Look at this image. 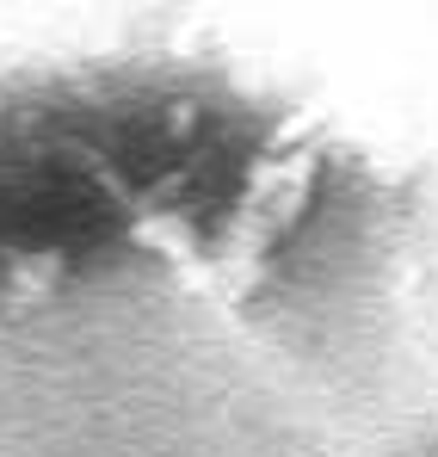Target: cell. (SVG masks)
<instances>
[]
</instances>
